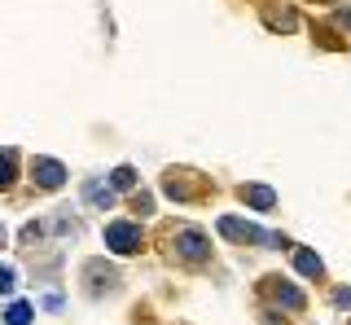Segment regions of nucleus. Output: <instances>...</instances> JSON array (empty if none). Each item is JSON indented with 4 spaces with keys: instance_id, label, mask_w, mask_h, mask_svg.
<instances>
[{
    "instance_id": "f257e3e1",
    "label": "nucleus",
    "mask_w": 351,
    "mask_h": 325,
    "mask_svg": "<svg viewBox=\"0 0 351 325\" xmlns=\"http://www.w3.org/2000/svg\"><path fill=\"white\" fill-rule=\"evenodd\" d=\"M219 233L224 237H233V242H241V246H281V237H272V233H263V229H255V224H246V220H237V215H219Z\"/></svg>"
},
{
    "instance_id": "f03ea898",
    "label": "nucleus",
    "mask_w": 351,
    "mask_h": 325,
    "mask_svg": "<svg viewBox=\"0 0 351 325\" xmlns=\"http://www.w3.org/2000/svg\"><path fill=\"white\" fill-rule=\"evenodd\" d=\"M106 246L114 255H132V251H141V229L132 220H114V224H106Z\"/></svg>"
},
{
    "instance_id": "7ed1b4c3",
    "label": "nucleus",
    "mask_w": 351,
    "mask_h": 325,
    "mask_svg": "<svg viewBox=\"0 0 351 325\" xmlns=\"http://www.w3.org/2000/svg\"><path fill=\"white\" fill-rule=\"evenodd\" d=\"M31 176H36L40 189H58L62 180H66V167H62V162H53V158H31Z\"/></svg>"
},
{
    "instance_id": "20e7f679",
    "label": "nucleus",
    "mask_w": 351,
    "mask_h": 325,
    "mask_svg": "<svg viewBox=\"0 0 351 325\" xmlns=\"http://www.w3.org/2000/svg\"><path fill=\"white\" fill-rule=\"evenodd\" d=\"M176 251H180L184 259H193V264H197V259H206V255H211V246H206V237L197 233V229H180V233H176Z\"/></svg>"
},
{
    "instance_id": "39448f33",
    "label": "nucleus",
    "mask_w": 351,
    "mask_h": 325,
    "mask_svg": "<svg viewBox=\"0 0 351 325\" xmlns=\"http://www.w3.org/2000/svg\"><path fill=\"white\" fill-rule=\"evenodd\" d=\"M263 290H268V295L277 299L281 308H290V312H303V295H299V290H294V286H285V281H277V277H272V281H268V286H263Z\"/></svg>"
},
{
    "instance_id": "423d86ee",
    "label": "nucleus",
    "mask_w": 351,
    "mask_h": 325,
    "mask_svg": "<svg viewBox=\"0 0 351 325\" xmlns=\"http://www.w3.org/2000/svg\"><path fill=\"white\" fill-rule=\"evenodd\" d=\"M241 198H246L250 207H259V211H272V207H277V193H272L268 185H241Z\"/></svg>"
},
{
    "instance_id": "0eeeda50",
    "label": "nucleus",
    "mask_w": 351,
    "mask_h": 325,
    "mask_svg": "<svg viewBox=\"0 0 351 325\" xmlns=\"http://www.w3.org/2000/svg\"><path fill=\"white\" fill-rule=\"evenodd\" d=\"M84 198L93 202V207H110V202H114V189L101 185V180H88V185H84Z\"/></svg>"
},
{
    "instance_id": "6e6552de",
    "label": "nucleus",
    "mask_w": 351,
    "mask_h": 325,
    "mask_svg": "<svg viewBox=\"0 0 351 325\" xmlns=\"http://www.w3.org/2000/svg\"><path fill=\"white\" fill-rule=\"evenodd\" d=\"M294 268H299L303 277H321L325 273V264L316 259V251H294Z\"/></svg>"
},
{
    "instance_id": "1a4fd4ad",
    "label": "nucleus",
    "mask_w": 351,
    "mask_h": 325,
    "mask_svg": "<svg viewBox=\"0 0 351 325\" xmlns=\"http://www.w3.org/2000/svg\"><path fill=\"white\" fill-rule=\"evenodd\" d=\"M5 325H31V303H14L5 312Z\"/></svg>"
},
{
    "instance_id": "9d476101",
    "label": "nucleus",
    "mask_w": 351,
    "mask_h": 325,
    "mask_svg": "<svg viewBox=\"0 0 351 325\" xmlns=\"http://www.w3.org/2000/svg\"><path fill=\"white\" fill-rule=\"evenodd\" d=\"M14 180V149H0V189Z\"/></svg>"
},
{
    "instance_id": "9b49d317",
    "label": "nucleus",
    "mask_w": 351,
    "mask_h": 325,
    "mask_svg": "<svg viewBox=\"0 0 351 325\" xmlns=\"http://www.w3.org/2000/svg\"><path fill=\"white\" fill-rule=\"evenodd\" d=\"M110 180H114V189H132V185H136V171H132V167H119Z\"/></svg>"
},
{
    "instance_id": "f8f14e48",
    "label": "nucleus",
    "mask_w": 351,
    "mask_h": 325,
    "mask_svg": "<svg viewBox=\"0 0 351 325\" xmlns=\"http://www.w3.org/2000/svg\"><path fill=\"white\" fill-rule=\"evenodd\" d=\"M14 268H5V264H0V295H9V290H14Z\"/></svg>"
},
{
    "instance_id": "ddd939ff",
    "label": "nucleus",
    "mask_w": 351,
    "mask_h": 325,
    "mask_svg": "<svg viewBox=\"0 0 351 325\" xmlns=\"http://www.w3.org/2000/svg\"><path fill=\"white\" fill-rule=\"evenodd\" d=\"M334 303H338V308H351V290H338V295H334Z\"/></svg>"
},
{
    "instance_id": "4468645a",
    "label": "nucleus",
    "mask_w": 351,
    "mask_h": 325,
    "mask_svg": "<svg viewBox=\"0 0 351 325\" xmlns=\"http://www.w3.org/2000/svg\"><path fill=\"white\" fill-rule=\"evenodd\" d=\"M343 27H347V31H351V9H347V14H343Z\"/></svg>"
},
{
    "instance_id": "2eb2a0df",
    "label": "nucleus",
    "mask_w": 351,
    "mask_h": 325,
    "mask_svg": "<svg viewBox=\"0 0 351 325\" xmlns=\"http://www.w3.org/2000/svg\"><path fill=\"white\" fill-rule=\"evenodd\" d=\"M0 246H5V229H0Z\"/></svg>"
}]
</instances>
